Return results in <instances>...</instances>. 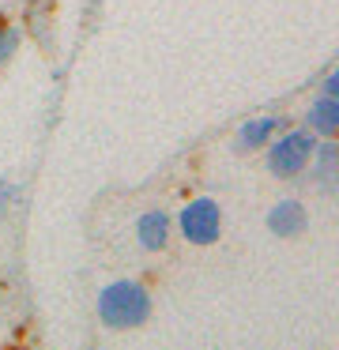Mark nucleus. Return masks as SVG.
<instances>
[{"label": "nucleus", "instance_id": "nucleus-11", "mask_svg": "<svg viewBox=\"0 0 339 350\" xmlns=\"http://www.w3.org/2000/svg\"><path fill=\"white\" fill-rule=\"evenodd\" d=\"M0 27H4V16H0Z\"/></svg>", "mask_w": 339, "mask_h": 350}, {"label": "nucleus", "instance_id": "nucleus-9", "mask_svg": "<svg viewBox=\"0 0 339 350\" xmlns=\"http://www.w3.org/2000/svg\"><path fill=\"white\" fill-rule=\"evenodd\" d=\"M15 46H19V31H12V27H0V64H4L8 57L15 53Z\"/></svg>", "mask_w": 339, "mask_h": 350}, {"label": "nucleus", "instance_id": "nucleus-7", "mask_svg": "<svg viewBox=\"0 0 339 350\" xmlns=\"http://www.w3.org/2000/svg\"><path fill=\"white\" fill-rule=\"evenodd\" d=\"M286 121H275V117H260V121H249V124H241V132H238V147H264L271 136H275L279 129H283Z\"/></svg>", "mask_w": 339, "mask_h": 350}, {"label": "nucleus", "instance_id": "nucleus-5", "mask_svg": "<svg viewBox=\"0 0 339 350\" xmlns=\"http://www.w3.org/2000/svg\"><path fill=\"white\" fill-rule=\"evenodd\" d=\"M136 234H140V245L143 249H162L166 241H170V215L166 211H147L140 219V226H136Z\"/></svg>", "mask_w": 339, "mask_h": 350}, {"label": "nucleus", "instance_id": "nucleus-1", "mask_svg": "<svg viewBox=\"0 0 339 350\" xmlns=\"http://www.w3.org/2000/svg\"><path fill=\"white\" fill-rule=\"evenodd\" d=\"M98 317H102L105 327H140L143 320L151 317V297L140 282L132 279H121V282H110V286L98 294Z\"/></svg>", "mask_w": 339, "mask_h": 350}, {"label": "nucleus", "instance_id": "nucleus-6", "mask_svg": "<svg viewBox=\"0 0 339 350\" xmlns=\"http://www.w3.org/2000/svg\"><path fill=\"white\" fill-rule=\"evenodd\" d=\"M309 132H321V136H336L339 132V98H321L309 106Z\"/></svg>", "mask_w": 339, "mask_h": 350}, {"label": "nucleus", "instance_id": "nucleus-10", "mask_svg": "<svg viewBox=\"0 0 339 350\" xmlns=\"http://www.w3.org/2000/svg\"><path fill=\"white\" fill-rule=\"evenodd\" d=\"M321 94H328V98H339V72H331L328 79H324V91Z\"/></svg>", "mask_w": 339, "mask_h": 350}, {"label": "nucleus", "instance_id": "nucleus-8", "mask_svg": "<svg viewBox=\"0 0 339 350\" xmlns=\"http://www.w3.org/2000/svg\"><path fill=\"white\" fill-rule=\"evenodd\" d=\"M313 154H316V177H321V185L324 189H336V159H339L336 144H324Z\"/></svg>", "mask_w": 339, "mask_h": 350}, {"label": "nucleus", "instance_id": "nucleus-12", "mask_svg": "<svg viewBox=\"0 0 339 350\" xmlns=\"http://www.w3.org/2000/svg\"><path fill=\"white\" fill-rule=\"evenodd\" d=\"M19 4H23V0H19Z\"/></svg>", "mask_w": 339, "mask_h": 350}, {"label": "nucleus", "instance_id": "nucleus-4", "mask_svg": "<svg viewBox=\"0 0 339 350\" xmlns=\"http://www.w3.org/2000/svg\"><path fill=\"white\" fill-rule=\"evenodd\" d=\"M305 222H309L305 207H301L298 200H283V204H275L268 215V230L279 237H298L301 230H305Z\"/></svg>", "mask_w": 339, "mask_h": 350}, {"label": "nucleus", "instance_id": "nucleus-2", "mask_svg": "<svg viewBox=\"0 0 339 350\" xmlns=\"http://www.w3.org/2000/svg\"><path fill=\"white\" fill-rule=\"evenodd\" d=\"M313 151H316L313 132H290V136H283L279 144H271V151H268V170H271L275 177H294V174H301V170L309 166Z\"/></svg>", "mask_w": 339, "mask_h": 350}, {"label": "nucleus", "instance_id": "nucleus-3", "mask_svg": "<svg viewBox=\"0 0 339 350\" xmlns=\"http://www.w3.org/2000/svg\"><path fill=\"white\" fill-rule=\"evenodd\" d=\"M218 230H223V219H218V207L211 200H192L181 211V234H185L188 245H211L218 241Z\"/></svg>", "mask_w": 339, "mask_h": 350}]
</instances>
